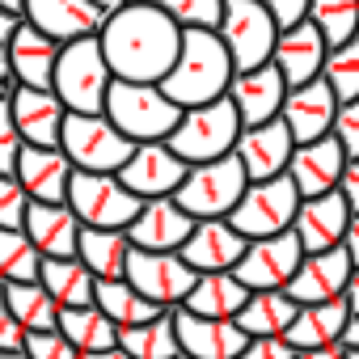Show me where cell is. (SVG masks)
Returning a JSON list of instances; mask_svg holds the SVG:
<instances>
[{
  "mask_svg": "<svg viewBox=\"0 0 359 359\" xmlns=\"http://www.w3.org/2000/svg\"><path fill=\"white\" fill-rule=\"evenodd\" d=\"M106 64L114 81H135V85H161L182 51V30H177L156 5L140 0L106 18L97 34Z\"/></svg>",
  "mask_w": 359,
  "mask_h": 359,
  "instance_id": "6da1fadb",
  "label": "cell"
},
{
  "mask_svg": "<svg viewBox=\"0 0 359 359\" xmlns=\"http://www.w3.org/2000/svg\"><path fill=\"white\" fill-rule=\"evenodd\" d=\"M233 76H237L233 55L216 30H182V51H177L161 89L173 106L195 110V106H212L229 97Z\"/></svg>",
  "mask_w": 359,
  "mask_h": 359,
  "instance_id": "7a4b0ae2",
  "label": "cell"
},
{
  "mask_svg": "<svg viewBox=\"0 0 359 359\" xmlns=\"http://www.w3.org/2000/svg\"><path fill=\"white\" fill-rule=\"evenodd\" d=\"M106 118L131 144H169V135L182 123V106H173L161 85L114 81L106 97Z\"/></svg>",
  "mask_w": 359,
  "mask_h": 359,
  "instance_id": "3957f363",
  "label": "cell"
},
{
  "mask_svg": "<svg viewBox=\"0 0 359 359\" xmlns=\"http://www.w3.org/2000/svg\"><path fill=\"white\" fill-rule=\"evenodd\" d=\"M110 85H114V72L97 39L64 43L55 64V97L64 102L68 114H106Z\"/></svg>",
  "mask_w": 359,
  "mask_h": 359,
  "instance_id": "277c9868",
  "label": "cell"
},
{
  "mask_svg": "<svg viewBox=\"0 0 359 359\" xmlns=\"http://www.w3.org/2000/svg\"><path fill=\"white\" fill-rule=\"evenodd\" d=\"M245 187H250V177H245L241 161L220 156V161H208V165H191V173H187V182L177 187L173 203L191 220H229L237 212Z\"/></svg>",
  "mask_w": 359,
  "mask_h": 359,
  "instance_id": "5b68a950",
  "label": "cell"
},
{
  "mask_svg": "<svg viewBox=\"0 0 359 359\" xmlns=\"http://www.w3.org/2000/svg\"><path fill=\"white\" fill-rule=\"evenodd\" d=\"M237 140H241V118H237L233 102L220 97L212 106L182 110V123H177V131L169 135V148L187 165H208V161L233 156Z\"/></svg>",
  "mask_w": 359,
  "mask_h": 359,
  "instance_id": "8992f818",
  "label": "cell"
},
{
  "mask_svg": "<svg viewBox=\"0 0 359 359\" xmlns=\"http://www.w3.org/2000/svg\"><path fill=\"white\" fill-rule=\"evenodd\" d=\"M60 148L81 173H118L135 152V144L106 114H68Z\"/></svg>",
  "mask_w": 359,
  "mask_h": 359,
  "instance_id": "52a82bcc",
  "label": "cell"
},
{
  "mask_svg": "<svg viewBox=\"0 0 359 359\" xmlns=\"http://www.w3.org/2000/svg\"><path fill=\"white\" fill-rule=\"evenodd\" d=\"M300 191L292 187V177H271V182H250L237 212L229 216V224L245 237V241H266L279 233H292L296 212H300Z\"/></svg>",
  "mask_w": 359,
  "mask_h": 359,
  "instance_id": "ba28073f",
  "label": "cell"
},
{
  "mask_svg": "<svg viewBox=\"0 0 359 359\" xmlns=\"http://www.w3.org/2000/svg\"><path fill=\"white\" fill-rule=\"evenodd\" d=\"M68 208L76 212V220L85 229H118L127 233V224L140 216L144 199H135L118 173H72V187H68Z\"/></svg>",
  "mask_w": 359,
  "mask_h": 359,
  "instance_id": "9c48e42d",
  "label": "cell"
},
{
  "mask_svg": "<svg viewBox=\"0 0 359 359\" xmlns=\"http://www.w3.org/2000/svg\"><path fill=\"white\" fill-rule=\"evenodd\" d=\"M216 34L224 39L237 72L271 64L275 43H279V26H275V18L258 5V0H224V18H220Z\"/></svg>",
  "mask_w": 359,
  "mask_h": 359,
  "instance_id": "30bf717a",
  "label": "cell"
},
{
  "mask_svg": "<svg viewBox=\"0 0 359 359\" xmlns=\"http://www.w3.org/2000/svg\"><path fill=\"white\" fill-rule=\"evenodd\" d=\"M127 283L152 300L156 309L173 313L182 309L191 287L199 283V275L182 262V254H148V250H131V262H127Z\"/></svg>",
  "mask_w": 359,
  "mask_h": 359,
  "instance_id": "8fae6325",
  "label": "cell"
},
{
  "mask_svg": "<svg viewBox=\"0 0 359 359\" xmlns=\"http://www.w3.org/2000/svg\"><path fill=\"white\" fill-rule=\"evenodd\" d=\"M191 165L177 156L169 144H135L131 161L118 169V182L135 195V199H173L177 187L187 182Z\"/></svg>",
  "mask_w": 359,
  "mask_h": 359,
  "instance_id": "7c38bea8",
  "label": "cell"
},
{
  "mask_svg": "<svg viewBox=\"0 0 359 359\" xmlns=\"http://www.w3.org/2000/svg\"><path fill=\"white\" fill-rule=\"evenodd\" d=\"M300 262H304V250H300L296 233H279V237H266V241H250L245 258L237 262L233 275L250 292H283L292 283V275L300 271Z\"/></svg>",
  "mask_w": 359,
  "mask_h": 359,
  "instance_id": "4fadbf2b",
  "label": "cell"
},
{
  "mask_svg": "<svg viewBox=\"0 0 359 359\" xmlns=\"http://www.w3.org/2000/svg\"><path fill=\"white\" fill-rule=\"evenodd\" d=\"M292 152H296V140H292V131H287L283 118H271L262 127H241V140L233 148V156L241 161L250 182L283 177L287 165H292Z\"/></svg>",
  "mask_w": 359,
  "mask_h": 359,
  "instance_id": "5bb4252c",
  "label": "cell"
},
{
  "mask_svg": "<svg viewBox=\"0 0 359 359\" xmlns=\"http://www.w3.org/2000/svg\"><path fill=\"white\" fill-rule=\"evenodd\" d=\"M199 220H191L173 199H148L140 208V216L127 224V241L131 250H148V254H177Z\"/></svg>",
  "mask_w": 359,
  "mask_h": 359,
  "instance_id": "9a60e30c",
  "label": "cell"
},
{
  "mask_svg": "<svg viewBox=\"0 0 359 359\" xmlns=\"http://www.w3.org/2000/svg\"><path fill=\"white\" fill-rule=\"evenodd\" d=\"M22 22L51 34L55 43H76V39H97L106 26V13L93 0H26Z\"/></svg>",
  "mask_w": 359,
  "mask_h": 359,
  "instance_id": "2e32d148",
  "label": "cell"
},
{
  "mask_svg": "<svg viewBox=\"0 0 359 359\" xmlns=\"http://www.w3.org/2000/svg\"><path fill=\"white\" fill-rule=\"evenodd\" d=\"M355 275V262L351 254L338 245V250H325V254H304L300 271L292 275V283L283 287L300 309L304 304H325V300H342L346 296V283Z\"/></svg>",
  "mask_w": 359,
  "mask_h": 359,
  "instance_id": "e0dca14e",
  "label": "cell"
},
{
  "mask_svg": "<svg viewBox=\"0 0 359 359\" xmlns=\"http://www.w3.org/2000/svg\"><path fill=\"white\" fill-rule=\"evenodd\" d=\"M346 173V152L334 135L325 140H313V144H296L292 152V165H287V177L292 187L300 191V199H321V195H334L338 182Z\"/></svg>",
  "mask_w": 359,
  "mask_h": 359,
  "instance_id": "ac0fdd59",
  "label": "cell"
},
{
  "mask_svg": "<svg viewBox=\"0 0 359 359\" xmlns=\"http://www.w3.org/2000/svg\"><path fill=\"white\" fill-rule=\"evenodd\" d=\"M245 245L250 241L229 220H199L195 233H191V241L177 250V254H182V262L195 275H229L245 258Z\"/></svg>",
  "mask_w": 359,
  "mask_h": 359,
  "instance_id": "d6986e66",
  "label": "cell"
},
{
  "mask_svg": "<svg viewBox=\"0 0 359 359\" xmlns=\"http://www.w3.org/2000/svg\"><path fill=\"white\" fill-rule=\"evenodd\" d=\"M60 51H64V43H55L51 34L34 30L30 22H18L13 39L5 43L9 72H13V81L26 85V89H55V64H60Z\"/></svg>",
  "mask_w": 359,
  "mask_h": 359,
  "instance_id": "ffe728a7",
  "label": "cell"
},
{
  "mask_svg": "<svg viewBox=\"0 0 359 359\" xmlns=\"http://www.w3.org/2000/svg\"><path fill=\"white\" fill-rule=\"evenodd\" d=\"M229 102H233L241 127H262V123H271V118L283 114L287 85H283V76H279L275 64H262V68H250V72H237L233 76Z\"/></svg>",
  "mask_w": 359,
  "mask_h": 359,
  "instance_id": "44dd1931",
  "label": "cell"
},
{
  "mask_svg": "<svg viewBox=\"0 0 359 359\" xmlns=\"http://www.w3.org/2000/svg\"><path fill=\"white\" fill-rule=\"evenodd\" d=\"M338 97H334V89L317 76V81H309V85H300V89H287V102H283V123H287V131H292V140L296 144H313V140H325V135H334V118H338Z\"/></svg>",
  "mask_w": 359,
  "mask_h": 359,
  "instance_id": "7402d4cb",
  "label": "cell"
},
{
  "mask_svg": "<svg viewBox=\"0 0 359 359\" xmlns=\"http://www.w3.org/2000/svg\"><path fill=\"white\" fill-rule=\"evenodd\" d=\"M9 106H13V123H18L26 148H60L68 110L55 97V89H26V85H18Z\"/></svg>",
  "mask_w": 359,
  "mask_h": 359,
  "instance_id": "603a6c76",
  "label": "cell"
},
{
  "mask_svg": "<svg viewBox=\"0 0 359 359\" xmlns=\"http://www.w3.org/2000/svg\"><path fill=\"white\" fill-rule=\"evenodd\" d=\"M173 325H177V346L191 359H241V351L250 342L237 321L195 317L187 309H173Z\"/></svg>",
  "mask_w": 359,
  "mask_h": 359,
  "instance_id": "cb8c5ba5",
  "label": "cell"
},
{
  "mask_svg": "<svg viewBox=\"0 0 359 359\" xmlns=\"http://www.w3.org/2000/svg\"><path fill=\"white\" fill-rule=\"evenodd\" d=\"M325 55H330V43L321 39V30L313 22H300L292 30H279V43H275L271 64L279 68V76H283L287 89H300V85H309V81L321 76Z\"/></svg>",
  "mask_w": 359,
  "mask_h": 359,
  "instance_id": "d4e9b609",
  "label": "cell"
},
{
  "mask_svg": "<svg viewBox=\"0 0 359 359\" xmlns=\"http://www.w3.org/2000/svg\"><path fill=\"white\" fill-rule=\"evenodd\" d=\"M346 229H351V208L346 199L334 191V195H321V199H304L300 212H296V241L304 254H325V250H338L346 241Z\"/></svg>",
  "mask_w": 359,
  "mask_h": 359,
  "instance_id": "484cf974",
  "label": "cell"
},
{
  "mask_svg": "<svg viewBox=\"0 0 359 359\" xmlns=\"http://www.w3.org/2000/svg\"><path fill=\"white\" fill-rule=\"evenodd\" d=\"M72 161L64 148H22L18 161V182L30 195V203H68V187H72Z\"/></svg>",
  "mask_w": 359,
  "mask_h": 359,
  "instance_id": "4316f807",
  "label": "cell"
},
{
  "mask_svg": "<svg viewBox=\"0 0 359 359\" xmlns=\"http://www.w3.org/2000/svg\"><path fill=\"white\" fill-rule=\"evenodd\" d=\"M81 220L68 203H30L26 212V237L34 241V250L43 258H76V241H81Z\"/></svg>",
  "mask_w": 359,
  "mask_h": 359,
  "instance_id": "83f0119b",
  "label": "cell"
},
{
  "mask_svg": "<svg viewBox=\"0 0 359 359\" xmlns=\"http://www.w3.org/2000/svg\"><path fill=\"white\" fill-rule=\"evenodd\" d=\"M76 258L85 262V271L97 283L110 279H127V262H131V241L118 229H81L76 241Z\"/></svg>",
  "mask_w": 359,
  "mask_h": 359,
  "instance_id": "f1b7e54d",
  "label": "cell"
},
{
  "mask_svg": "<svg viewBox=\"0 0 359 359\" xmlns=\"http://www.w3.org/2000/svg\"><path fill=\"white\" fill-rule=\"evenodd\" d=\"M346 300H325V304H304L287 330V342L296 351H321V346H334L342 342V330H346Z\"/></svg>",
  "mask_w": 359,
  "mask_h": 359,
  "instance_id": "f546056e",
  "label": "cell"
},
{
  "mask_svg": "<svg viewBox=\"0 0 359 359\" xmlns=\"http://www.w3.org/2000/svg\"><path fill=\"white\" fill-rule=\"evenodd\" d=\"M250 287L229 271V275H199V283L187 296V313L195 317H216V321H237V313L245 309Z\"/></svg>",
  "mask_w": 359,
  "mask_h": 359,
  "instance_id": "4dcf8cb0",
  "label": "cell"
},
{
  "mask_svg": "<svg viewBox=\"0 0 359 359\" xmlns=\"http://www.w3.org/2000/svg\"><path fill=\"white\" fill-rule=\"evenodd\" d=\"M296 313L300 304L287 292H250L245 309L237 313V325L245 330V338H287Z\"/></svg>",
  "mask_w": 359,
  "mask_h": 359,
  "instance_id": "1f68e13d",
  "label": "cell"
},
{
  "mask_svg": "<svg viewBox=\"0 0 359 359\" xmlns=\"http://www.w3.org/2000/svg\"><path fill=\"white\" fill-rule=\"evenodd\" d=\"M39 283L51 292V300L60 309H89L97 296V279L85 271L81 258H43Z\"/></svg>",
  "mask_w": 359,
  "mask_h": 359,
  "instance_id": "d6a6232c",
  "label": "cell"
},
{
  "mask_svg": "<svg viewBox=\"0 0 359 359\" xmlns=\"http://www.w3.org/2000/svg\"><path fill=\"white\" fill-rule=\"evenodd\" d=\"M81 355H97V351H114L118 346V325L97 309H60V325H55Z\"/></svg>",
  "mask_w": 359,
  "mask_h": 359,
  "instance_id": "836d02e7",
  "label": "cell"
},
{
  "mask_svg": "<svg viewBox=\"0 0 359 359\" xmlns=\"http://www.w3.org/2000/svg\"><path fill=\"white\" fill-rule=\"evenodd\" d=\"M93 304L118 325V330H131V325H144V321H156L165 309H156L152 300H144L127 279H110V283H97V296Z\"/></svg>",
  "mask_w": 359,
  "mask_h": 359,
  "instance_id": "e575fe53",
  "label": "cell"
},
{
  "mask_svg": "<svg viewBox=\"0 0 359 359\" xmlns=\"http://www.w3.org/2000/svg\"><path fill=\"white\" fill-rule=\"evenodd\" d=\"M5 309L18 317V325L26 334H47L60 325V304L51 300V292L43 283H9Z\"/></svg>",
  "mask_w": 359,
  "mask_h": 359,
  "instance_id": "d590c367",
  "label": "cell"
},
{
  "mask_svg": "<svg viewBox=\"0 0 359 359\" xmlns=\"http://www.w3.org/2000/svg\"><path fill=\"white\" fill-rule=\"evenodd\" d=\"M118 346H123L131 359H177V355H182V346H177L173 313H161L156 321L118 330Z\"/></svg>",
  "mask_w": 359,
  "mask_h": 359,
  "instance_id": "8d00e7d4",
  "label": "cell"
},
{
  "mask_svg": "<svg viewBox=\"0 0 359 359\" xmlns=\"http://www.w3.org/2000/svg\"><path fill=\"white\" fill-rule=\"evenodd\" d=\"M309 22L330 47L359 39V0H309Z\"/></svg>",
  "mask_w": 359,
  "mask_h": 359,
  "instance_id": "74e56055",
  "label": "cell"
},
{
  "mask_svg": "<svg viewBox=\"0 0 359 359\" xmlns=\"http://www.w3.org/2000/svg\"><path fill=\"white\" fill-rule=\"evenodd\" d=\"M43 254L26 237V229H0V275L9 283H39Z\"/></svg>",
  "mask_w": 359,
  "mask_h": 359,
  "instance_id": "f35d334b",
  "label": "cell"
},
{
  "mask_svg": "<svg viewBox=\"0 0 359 359\" xmlns=\"http://www.w3.org/2000/svg\"><path fill=\"white\" fill-rule=\"evenodd\" d=\"M321 81L334 89L338 102H355L359 97V39H351L342 47H330L325 68H321Z\"/></svg>",
  "mask_w": 359,
  "mask_h": 359,
  "instance_id": "ab89813d",
  "label": "cell"
},
{
  "mask_svg": "<svg viewBox=\"0 0 359 359\" xmlns=\"http://www.w3.org/2000/svg\"><path fill=\"white\" fill-rule=\"evenodd\" d=\"M177 30H220L224 0H148Z\"/></svg>",
  "mask_w": 359,
  "mask_h": 359,
  "instance_id": "60d3db41",
  "label": "cell"
},
{
  "mask_svg": "<svg viewBox=\"0 0 359 359\" xmlns=\"http://www.w3.org/2000/svg\"><path fill=\"white\" fill-rule=\"evenodd\" d=\"M26 212L30 195L22 191V182L13 173H0V229H26Z\"/></svg>",
  "mask_w": 359,
  "mask_h": 359,
  "instance_id": "b9f144b4",
  "label": "cell"
},
{
  "mask_svg": "<svg viewBox=\"0 0 359 359\" xmlns=\"http://www.w3.org/2000/svg\"><path fill=\"white\" fill-rule=\"evenodd\" d=\"M22 148H26V140L13 123V106H9V97H0V173H18Z\"/></svg>",
  "mask_w": 359,
  "mask_h": 359,
  "instance_id": "7bdbcfd3",
  "label": "cell"
},
{
  "mask_svg": "<svg viewBox=\"0 0 359 359\" xmlns=\"http://www.w3.org/2000/svg\"><path fill=\"white\" fill-rule=\"evenodd\" d=\"M26 355H30V359H81V351H76L60 330L26 334Z\"/></svg>",
  "mask_w": 359,
  "mask_h": 359,
  "instance_id": "ee69618b",
  "label": "cell"
},
{
  "mask_svg": "<svg viewBox=\"0 0 359 359\" xmlns=\"http://www.w3.org/2000/svg\"><path fill=\"white\" fill-rule=\"evenodd\" d=\"M334 140L342 144L346 161H359V97L338 106V118H334Z\"/></svg>",
  "mask_w": 359,
  "mask_h": 359,
  "instance_id": "f6af8a7d",
  "label": "cell"
},
{
  "mask_svg": "<svg viewBox=\"0 0 359 359\" xmlns=\"http://www.w3.org/2000/svg\"><path fill=\"white\" fill-rule=\"evenodd\" d=\"M258 5L275 18L279 30H292V26L309 22V0H258Z\"/></svg>",
  "mask_w": 359,
  "mask_h": 359,
  "instance_id": "bcb514c9",
  "label": "cell"
},
{
  "mask_svg": "<svg viewBox=\"0 0 359 359\" xmlns=\"http://www.w3.org/2000/svg\"><path fill=\"white\" fill-rule=\"evenodd\" d=\"M241 359H296V346L287 338H250Z\"/></svg>",
  "mask_w": 359,
  "mask_h": 359,
  "instance_id": "7dc6e473",
  "label": "cell"
},
{
  "mask_svg": "<svg viewBox=\"0 0 359 359\" xmlns=\"http://www.w3.org/2000/svg\"><path fill=\"white\" fill-rule=\"evenodd\" d=\"M9 351H26V330L18 325V317L0 304V355H9Z\"/></svg>",
  "mask_w": 359,
  "mask_h": 359,
  "instance_id": "c3c4849f",
  "label": "cell"
},
{
  "mask_svg": "<svg viewBox=\"0 0 359 359\" xmlns=\"http://www.w3.org/2000/svg\"><path fill=\"white\" fill-rule=\"evenodd\" d=\"M338 195L346 199L351 216H359V161H346V173H342V182H338Z\"/></svg>",
  "mask_w": 359,
  "mask_h": 359,
  "instance_id": "681fc988",
  "label": "cell"
},
{
  "mask_svg": "<svg viewBox=\"0 0 359 359\" xmlns=\"http://www.w3.org/2000/svg\"><path fill=\"white\" fill-rule=\"evenodd\" d=\"M342 250L351 254V262H355V271H359V216H351V229H346V241H342Z\"/></svg>",
  "mask_w": 359,
  "mask_h": 359,
  "instance_id": "f907efd6",
  "label": "cell"
},
{
  "mask_svg": "<svg viewBox=\"0 0 359 359\" xmlns=\"http://www.w3.org/2000/svg\"><path fill=\"white\" fill-rule=\"evenodd\" d=\"M13 89H18V81H13V72H9V55H5V47H0V97H13Z\"/></svg>",
  "mask_w": 359,
  "mask_h": 359,
  "instance_id": "816d5d0a",
  "label": "cell"
},
{
  "mask_svg": "<svg viewBox=\"0 0 359 359\" xmlns=\"http://www.w3.org/2000/svg\"><path fill=\"white\" fill-rule=\"evenodd\" d=\"M342 351H359V313L346 317V330H342Z\"/></svg>",
  "mask_w": 359,
  "mask_h": 359,
  "instance_id": "f5cc1de1",
  "label": "cell"
},
{
  "mask_svg": "<svg viewBox=\"0 0 359 359\" xmlns=\"http://www.w3.org/2000/svg\"><path fill=\"white\" fill-rule=\"evenodd\" d=\"M346 351H342V342H334V346H321V351H296V359H342Z\"/></svg>",
  "mask_w": 359,
  "mask_h": 359,
  "instance_id": "db71d44e",
  "label": "cell"
},
{
  "mask_svg": "<svg viewBox=\"0 0 359 359\" xmlns=\"http://www.w3.org/2000/svg\"><path fill=\"white\" fill-rule=\"evenodd\" d=\"M18 22H22V18H13V13H5V9H0V47H5V43L13 39V30H18Z\"/></svg>",
  "mask_w": 359,
  "mask_h": 359,
  "instance_id": "11a10c76",
  "label": "cell"
},
{
  "mask_svg": "<svg viewBox=\"0 0 359 359\" xmlns=\"http://www.w3.org/2000/svg\"><path fill=\"white\" fill-rule=\"evenodd\" d=\"M342 300H346V309H351V313H359V271L351 275V283H346V296H342Z\"/></svg>",
  "mask_w": 359,
  "mask_h": 359,
  "instance_id": "9f6ffc18",
  "label": "cell"
},
{
  "mask_svg": "<svg viewBox=\"0 0 359 359\" xmlns=\"http://www.w3.org/2000/svg\"><path fill=\"white\" fill-rule=\"evenodd\" d=\"M93 5L110 18V13H118V9H127V5H140V0H93Z\"/></svg>",
  "mask_w": 359,
  "mask_h": 359,
  "instance_id": "6f0895ef",
  "label": "cell"
},
{
  "mask_svg": "<svg viewBox=\"0 0 359 359\" xmlns=\"http://www.w3.org/2000/svg\"><path fill=\"white\" fill-rule=\"evenodd\" d=\"M81 359H131L123 346H114V351H97V355H81Z\"/></svg>",
  "mask_w": 359,
  "mask_h": 359,
  "instance_id": "680465c9",
  "label": "cell"
},
{
  "mask_svg": "<svg viewBox=\"0 0 359 359\" xmlns=\"http://www.w3.org/2000/svg\"><path fill=\"white\" fill-rule=\"evenodd\" d=\"M22 5H26V0H0V9L13 13V18H22Z\"/></svg>",
  "mask_w": 359,
  "mask_h": 359,
  "instance_id": "91938a15",
  "label": "cell"
},
{
  "mask_svg": "<svg viewBox=\"0 0 359 359\" xmlns=\"http://www.w3.org/2000/svg\"><path fill=\"white\" fill-rule=\"evenodd\" d=\"M0 359H30L26 351H9V355H0Z\"/></svg>",
  "mask_w": 359,
  "mask_h": 359,
  "instance_id": "94428289",
  "label": "cell"
},
{
  "mask_svg": "<svg viewBox=\"0 0 359 359\" xmlns=\"http://www.w3.org/2000/svg\"><path fill=\"white\" fill-rule=\"evenodd\" d=\"M5 292H9V279H5V275H0V304H5Z\"/></svg>",
  "mask_w": 359,
  "mask_h": 359,
  "instance_id": "6125c7cd",
  "label": "cell"
},
{
  "mask_svg": "<svg viewBox=\"0 0 359 359\" xmlns=\"http://www.w3.org/2000/svg\"><path fill=\"white\" fill-rule=\"evenodd\" d=\"M342 359H359V351H346V355H342Z\"/></svg>",
  "mask_w": 359,
  "mask_h": 359,
  "instance_id": "be15d7a7",
  "label": "cell"
},
{
  "mask_svg": "<svg viewBox=\"0 0 359 359\" xmlns=\"http://www.w3.org/2000/svg\"><path fill=\"white\" fill-rule=\"evenodd\" d=\"M177 359H191V355H177Z\"/></svg>",
  "mask_w": 359,
  "mask_h": 359,
  "instance_id": "e7e4bbea",
  "label": "cell"
}]
</instances>
